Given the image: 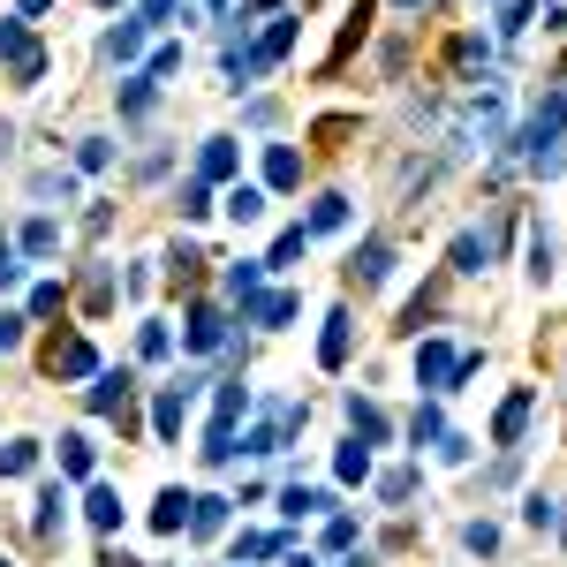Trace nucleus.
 I'll use <instances>...</instances> for the list:
<instances>
[{
    "mask_svg": "<svg viewBox=\"0 0 567 567\" xmlns=\"http://www.w3.org/2000/svg\"><path fill=\"white\" fill-rule=\"evenodd\" d=\"M0 567H16V560H0Z\"/></svg>",
    "mask_w": 567,
    "mask_h": 567,
    "instance_id": "obj_45",
    "label": "nucleus"
},
{
    "mask_svg": "<svg viewBox=\"0 0 567 567\" xmlns=\"http://www.w3.org/2000/svg\"><path fill=\"white\" fill-rule=\"evenodd\" d=\"M409 431H416V447H424V439H447V424H439V409H416V424H409Z\"/></svg>",
    "mask_w": 567,
    "mask_h": 567,
    "instance_id": "obj_31",
    "label": "nucleus"
},
{
    "mask_svg": "<svg viewBox=\"0 0 567 567\" xmlns=\"http://www.w3.org/2000/svg\"><path fill=\"white\" fill-rule=\"evenodd\" d=\"M454 363L462 356H454L447 341H424L416 348V386H454Z\"/></svg>",
    "mask_w": 567,
    "mask_h": 567,
    "instance_id": "obj_4",
    "label": "nucleus"
},
{
    "mask_svg": "<svg viewBox=\"0 0 567 567\" xmlns=\"http://www.w3.org/2000/svg\"><path fill=\"white\" fill-rule=\"evenodd\" d=\"M0 69L16 76V84H38V76H46V46H38L23 23H0Z\"/></svg>",
    "mask_w": 567,
    "mask_h": 567,
    "instance_id": "obj_1",
    "label": "nucleus"
},
{
    "mask_svg": "<svg viewBox=\"0 0 567 567\" xmlns=\"http://www.w3.org/2000/svg\"><path fill=\"white\" fill-rule=\"evenodd\" d=\"M31 462H38V447H31V439H16V447H0V477H23Z\"/></svg>",
    "mask_w": 567,
    "mask_h": 567,
    "instance_id": "obj_26",
    "label": "nucleus"
},
{
    "mask_svg": "<svg viewBox=\"0 0 567 567\" xmlns=\"http://www.w3.org/2000/svg\"><path fill=\"white\" fill-rule=\"evenodd\" d=\"M265 182H273V189H295V182H303V159H295L288 144H273V152H265Z\"/></svg>",
    "mask_w": 567,
    "mask_h": 567,
    "instance_id": "obj_11",
    "label": "nucleus"
},
{
    "mask_svg": "<svg viewBox=\"0 0 567 567\" xmlns=\"http://www.w3.org/2000/svg\"><path fill=\"white\" fill-rule=\"evenodd\" d=\"M258 273H265V265H250V258H242V265H227V295H235L242 310L258 303Z\"/></svg>",
    "mask_w": 567,
    "mask_h": 567,
    "instance_id": "obj_15",
    "label": "nucleus"
},
{
    "mask_svg": "<svg viewBox=\"0 0 567 567\" xmlns=\"http://www.w3.org/2000/svg\"><path fill=\"white\" fill-rule=\"evenodd\" d=\"M144 106H152V76H129L121 84V114H144Z\"/></svg>",
    "mask_w": 567,
    "mask_h": 567,
    "instance_id": "obj_28",
    "label": "nucleus"
},
{
    "mask_svg": "<svg viewBox=\"0 0 567 567\" xmlns=\"http://www.w3.org/2000/svg\"><path fill=\"white\" fill-rule=\"evenodd\" d=\"M220 522H227V499H189V530H197V537H212V530H220Z\"/></svg>",
    "mask_w": 567,
    "mask_h": 567,
    "instance_id": "obj_16",
    "label": "nucleus"
},
{
    "mask_svg": "<svg viewBox=\"0 0 567 567\" xmlns=\"http://www.w3.org/2000/svg\"><path fill=\"white\" fill-rule=\"evenodd\" d=\"M348 424H356V439H363V447H378V439H386V416H378L371 401H348Z\"/></svg>",
    "mask_w": 567,
    "mask_h": 567,
    "instance_id": "obj_17",
    "label": "nucleus"
},
{
    "mask_svg": "<svg viewBox=\"0 0 567 567\" xmlns=\"http://www.w3.org/2000/svg\"><path fill=\"white\" fill-rule=\"evenodd\" d=\"M205 8H227V0H205Z\"/></svg>",
    "mask_w": 567,
    "mask_h": 567,
    "instance_id": "obj_43",
    "label": "nucleus"
},
{
    "mask_svg": "<svg viewBox=\"0 0 567 567\" xmlns=\"http://www.w3.org/2000/svg\"><path fill=\"white\" fill-rule=\"evenodd\" d=\"M386 273H394V250H386V242H363L356 258H348V280H356V288H378Z\"/></svg>",
    "mask_w": 567,
    "mask_h": 567,
    "instance_id": "obj_5",
    "label": "nucleus"
},
{
    "mask_svg": "<svg viewBox=\"0 0 567 567\" xmlns=\"http://www.w3.org/2000/svg\"><path fill=\"white\" fill-rule=\"evenodd\" d=\"M46 8H53V0H23V16H46Z\"/></svg>",
    "mask_w": 567,
    "mask_h": 567,
    "instance_id": "obj_42",
    "label": "nucleus"
},
{
    "mask_svg": "<svg viewBox=\"0 0 567 567\" xmlns=\"http://www.w3.org/2000/svg\"><path fill=\"white\" fill-rule=\"evenodd\" d=\"M348 348H356V333H348V310H333V318H326V341H318V363H326V371H341Z\"/></svg>",
    "mask_w": 567,
    "mask_h": 567,
    "instance_id": "obj_6",
    "label": "nucleus"
},
{
    "mask_svg": "<svg viewBox=\"0 0 567 567\" xmlns=\"http://www.w3.org/2000/svg\"><path fill=\"white\" fill-rule=\"evenodd\" d=\"M378 492H386V499H409V492H416V469H394V477L378 484Z\"/></svg>",
    "mask_w": 567,
    "mask_h": 567,
    "instance_id": "obj_36",
    "label": "nucleus"
},
{
    "mask_svg": "<svg viewBox=\"0 0 567 567\" xmlns=\"http://www.w3.org/2000/svg\"><path fill=\"white\" fill-rule=\"evenodd\" d=\"M61 507H69V499H61V484H46V492H38V530H61Z\"/></svg>",
    "mask_w": 567,
    "mask_h": 567,
    "instance_id": "obj_24",
    "label": "nucleus"
},
{
    "mask_svg": "<svg viewBox=\"0 0 567 567\" xmlns=\"http://www.w3.org/2000/svg\"><path fill=\"white\" fill-rule=\"evenodd\" d=\"M182 416H189V386H167V394L152 401V431H159V439H174V431H182Z\"/></svg>",
    "mask_w": 567,
    "mask_h": 567,
    "instance_id": "obj_7",
    "label": "nucleus"
},
{
    "mask_svg": "<svg viewBox=\"0 0 567 567\" xmlns=\"http://www.w3.org/2000/svg\"><path fill=\"white\" fill-rule=\"evenodd\" d=\"M61 477H91V439H84V431L61 439Z\"/></svg>",
    "mask_w": 567,
    "mask_h": 567,
    "instance_id": "obj_18",
    "label": "nucleus"
},
{
    "mask_svg": "<svg viewBox=\"0 0 567 567\" xmlns=\"http://www.w3.org/2000/svg\"><path fill=\"white\" fill-rule=\"evenodd\" d=\"M182 341H189V356H212V348L227 341V310H220V303H197V310H189V333H182Z\"/></svg>",
    "mask_w": 567,
    "mask_h": 567,
    "instance_id": "obj_3",
    "label": "nucleus"
},
{
    "mask_svg": "<svg viewBox=\"0 0 567 567\" xmlns=\"http://www.w3.org/2000/svg\"><path fill=\"white\" fill-rule=\"evenodd\" d=\"M174 69H182V46H159V53H152V69H144V76L159 84V76H174Z\"/></svg>",
    "mask_w": 567,
    "mask_h": 567,
    "instance_id": "obj_32",
    "label": "nucleus"
},
{
    "mask_svg": "<svg viewBox=\"0 0 567 567\" xmlns=\"http://www.w3.org/2000/svg\"><path fill=\"white\" fill-rule=\"evenodd\" d=\"M522 424H530V386H515V394H507V409H499L492 439H499V447H515V439H522Z\"/></svg>",
    "mask_w": 567,
    "mask_h": 567,
    "instance_id": "obj_8",
    "label": "nucleus"
},
{
    "mask_svg": "<svg viewBox=\"0 0 567 567\" xmlns=\"http://www.w3.org/2000/svg\"><path fill=\"white\" fill-rule=\"evenodd\" d=\"M189 522V492H159V507H152V530L159 537H174Z\"/></svg>",
    "mask_w": 567,
    "mask_h": 567,
    "instance_id": "obj_12",
    "label": "nucleus"
},
{
    "mask_svg": "<svg viewBox=\"0 0 567 567\" xmlns=\"http://www.w3.org/2000/svg\"><path fill=\"white\" fill-rule=\"evenodd\" d=\"M0 348H23V318L16 310H0Z\"/></svg>",
    "mask_w": 567,
    "mask_h": 567,
    "instance_id": "obj_40",
    "label": "nucleus"
},
{
    "mask_svg": "<svg viewBox=\"0 0 567 567\" xmlns=\"http://www.w3.org/2000/svg\"><path fill=\"white\" fill-rule=\"evenodd\" d=\"M46 371L53 378H99V356H91V341L61 333V341H46Z\"/></svg>",
    "mask_w": 567,
    "mask_h": 567,
    "instance_id": "obj_2",
    "label": "nucleus"
},
{
    "mask_svg": "<svg viewBox=\"0 0 567 567\" xmlns=\"http://www.w3.org/2000/svg\"><path fill=\"white\" fill-rule=\"evenodd\" d=\"M99 567H144V560H129V552H106V560Z\"/></svg>",
    "mask_w": 567,
    "mask_h": 567,
    "instance_id": "obj_41",
    "label": "nucleus"
},
{
    "mask_svg": "<svg viewBox=\"0 0 567 567\" xmlns=\"http://www.w3.org/2000/svg\"><path fill=\"white\" fill-rule=\"evenodd\" d=\"M530 273L552 280V235H530Z\"/></svg>",
    "mask_w": 567,
    "mask_h": 567,
    "instance_id": "obj_30",
    "label": "nucleus"
},
{
    "mask_svg": "<svg viewBox=\"0 0 567 567\" xmlns=\"http://www.w3.org/2000/svg\"><path fill=\"white\" fill-rule=\"evenodd\" d=\"M310 137H318V152H341V144L356 137V121H341V114H333V121H318V129H310Z\"/></svg>",
    "mask_w": 567,
    "mask_h": 567,
    "instance_id": "obj_22",
    "label": "nucleus"
},
{
    "mask_svg": "<svg viewBox=\"0 0 567 567\" xmlns=\"http://www.w3.org/2000/svg\"><path fill=\"white\" fill-rule=\"evenodd\" d=\"M303 242H310V227H288V235L273 242V258H265V265H295V258H303Z\"/></svg>",
    "mask_w": 567,
    "mask_h": 567,
    "instance_id": "obj_27",
    "label": "nucleus"
},
{
    "mask_svg": "<svg viewBox=\"0 0 567 567\" xmlns=\"http://www.w3.org/2000/svg\"><path fill=\"white\" fill-rule=\"evenodd\" d=\"M53 310H61V288H53V280H46V288H31V318H53Z\"/></svg>",
    "mask_w": 567,
    "mask_h": 567,
    "instance_id": "obj_34",
    "label": "nucleus"
},
{
    "mask_svg": "<svg viewBox=\"0 0 567 567\" xmlns=\"http://www.w3.org/2000/svg\"><path fill=\"white\" fill-rule=\"evenodd\" d=\"M409 8H416V0H409Z\"/></svg>",
    "mask_w": 567,
    "mask_h": 567,
    "instance_id": "obj_46",
    "label": "nucleus"
},
{
    "mask_svg": "<svg viewBox=\"0 0 567 567\" xmlns=\"http://www.w3.org/2000/svg\"><path fill=\"white\" fill-rule=\"evenodd\" d=\"M212 212V189L205 182H182V220H205Z\"/></svg>",
    "mask_w": 567,
    "mask_h": 567,
    "instance_id": "obj_29",
    "label": "nucleus"
},
{
    "mask_svg": "<svg viewBox=\"0 0 567 567\" xmlns=\"http://www.w3.org/2000/svg\"><path fill=\"white\" fill-rule=\"evenodd\" d=\"M341 220H348V197H341V189H326V197L310 205V220H303V227H310V235H326V227H341Z\"/></svg>",
    "mask_w": 567,
    "mask_h": 567,
    "instance_id": "obj_14",
    "label": "nucleus"
},
{
    "mask_svg": "<svg viewBox=\"0 0 567 567\" xmlns=\"http://www.w3.org/2000/svg\"><path fill=\"white\" fill-rule=\"evenodd\" d=\"M462 537H469V552H492V545H499V530H492V522H469Z\"/></svg>",
    "mask_w": 567,
    "mask_h": 567,
    "instance_id": "obj_38",
    "label": "nucleus"
},
{
    "mask_svg": "<svg viewBox=\"0 0 567 567\" xmlns=\"http://www.w3.org/2000/svg\"><path fill=\"white\" fill-rule=\"evenodd\" d=\"M99 8H114V0H99Z\"/></svg>",
    "mask_w": 567,
    "mask_h": 567,
    "instance_id": "obj_44",
    "label": "nucleus"
},
{
    "mask_svg": "<svg viewBox=\"0 0 567 567\" xmlns=\"http://www.w3.org/2000/svg\"><path fill=\"white\" fill-rule=\"evenodd\" d=\"M84 515L99 522V530H121V492H114V484H91V499H84Z\"/></svg>",
    "mask_w": 567,
    "mask_h": 567,
    "instance_id": "obj_10",
    "label": "nucleus"
},
{
    "mask_svg": "<svg viewBox=\"0 0 567 567\" xmlns=\"http://www.w3.org/2000/svg\"><path fill=\"white\" fill-rule=\"evenodd\" d=\"M23 250H31V258H53V250H61V227H53V220H31V227H23Z\"/></svg>",
    "mask_w": 567,
    "mask_h": 567,
    "instance_id": "obj_20",
    "label": "nucleus"
},
{
    "mask_svg": "<svg viewBox=\"0 0 567 567\" xmlns=\"http://www.w3.org/2000/svg\"><path fill=\"white\" fill-rule=\"evenodd\" d=\"M137 46H144V23H137V16H129V23H121V31H114V38H106V53H114V61H129V53H137Z\"/></svg>",
    "mask_w": 567,
    "mask_h": 567,
    "instance_id": "obj_25",
    "label": "nucleus"
},
{
    "mask_svg": "<svg viewBox=\"0 0 567 567\" xmlns=\"http://www.w3.org/2000/svg\"><path fill=\"white\" fill-rule=\"evenodd\" d=\"M227 220H242V227H250V220H265V189L235 182V189H227Z\"/></svg>",
    "mask_w": 567,
    "mask_h": 567,
    "instance_id": "obj_13",
    "label": "nucleus"
},
{
    "mask_svg": "<svg viewBox=\"0 0 567 567\" xmlns=\"http://www.w3.org/2000/svg\"><path fill=\"white\" fill-rule=\"evenodd\" d=\"M84 303H91V310H106V303H114V280L91 273V280H84Z\"/></svg>",
    "mask_w": 567,
    "mask_h": 567,
    "instance_id": "obj_33",
    "label": "nucleus"
},
{
    "mask_svg": "<svg viewBox=\"0 0 567 567\" xmlns=\"http://www.w3.org/2000/svg\"><path fill=\"white\" fill-rule=\"evenodd\" d=\"M16 273H23V265H16V242L0 235V288H16Z\"/></svg>",
    "mask_w": 567,
    "mask_h": 567,
    "instance_id": "obj_37",
    "label": "nucleus"
},
{
    "mask_svg": "<svg viewBox=\"0 0 567 567\" xmlns=\"http://www.w3.org/2000/svg\"><path fill=\"white\" fill-rule=\"evenodd\" d=\"M235 552H242V560H273V552H280V537H242Z\"/></svg>",
    "mask_w": 567,
    "mask_h": 567,
    "instance_id": "obj_35",
    "label": "nucleus"
},
{
    "mask_svg": "<svg viewBox=\"0 0 567 567\" xmlns=\"http://www.w3.org/2000/svg\"><path fill=\"white\" fill-rule=\"evenodd\" d=\"M280 507H288V515H318V507H333V499L310 492V484H288V492H280Z\"/></svg>",
    "mask_w": 567,
    "mask_h": 567,
    "instance_id": "obj_21",
    "label": "nucleus"
},
{
    "mask_svg": "<svg viewBox=\"0 0 567 567\" xmlns=\"http://www.w3.org/2000/svg\"><path fill=\"white\" fill-rule=\"evenodd\" d=\"M227 174H235V144L205 137V152H197V182H227Z\"/></svg>",
    "mask_w": 567,
    "mask_h": 567,
    "instance_id": "obj_9",
    "label": "nucleus"
},
{
    "mask_svg": "<svg viewBox=\"0 0 567 567\" xmlns=\"http://www.w3.org/2000/svg\"><path fill=\"white\" fill-rule=\"evenodd\" d=\"M76 159H84V167L99 174V167H106V159H114V152H106V137H84V152H76Z\"/></svg>",
    "mask_w": 567,
    "mask_h": 567,
    "instance_id": "obj_39",
    "label": "nucleus"
},
{
    "mask_svg": "<svg viewBox=\"0 0 567 567\" xmlns=\"http://www.w3.org/2000/svg\"><path fill=\"white\" fill-rule=\"evenodd\" d=\"M250 318H258V326H288V318H295V295H258Z\"/></svg>",
    "mask_w": 567,
    "mask_h": 567,
    "instance_id": "obj_19",
    "label": "nucleus"
},
{
    "mask_svg": "<svg viewBox=\"0 0 567 567\" xmlns=\"http://www.w3.org/2000/svg\"><path fill=\"white\" fill-rule=\"evenodd\" d=\"M333 469H341V484H356L363 469H371V447H363V439H348V447H341V462H333Z\"/></svg>",
    "mask_w": 567,
    "mask_h": 567,
    "instance_id": "obj_23",
    "label": "nucleus"
}]
</instances>
